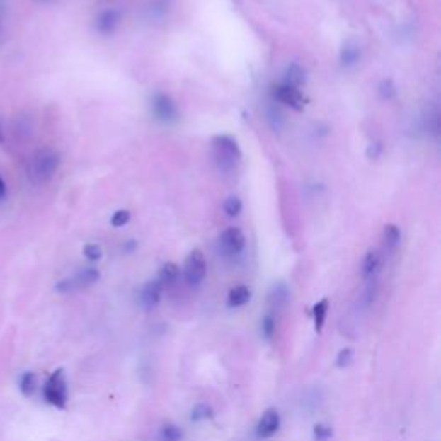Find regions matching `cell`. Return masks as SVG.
Returning <instances> with one entry per match:
<instances>
[{"mask_svg": "<svg viewBox=\"0 0 441 441\" xmlns=\"http://www.w3.org/2000/svg\"><path fill=\"white\" fill-rule=\"evenodd\" d=\"M329 311V300L323 299L316 302L312 307V321H314V329H316L317 335H321L326 324V317H328Z\"/></svg>", "mask_w": 441, "mask_h": 441, "instance_id": "obj_13", "label": "cell"}, {"mask_svg": "<svg viewBox=\"0 0 441 441\" xmlns=\"http://www.w3.org/2000/svg\"><path fill=\"white\" fill-rule=\"evenodd\" d=\"M274 97H276V101H280L281 104L292 107V109L297 110V113H302L305 107L304 97H302L300 90L293 88V86H290V85H285V83H281L280 86L274 88Z\"/></svg>", "mask_w": 441, "mask_h": 441, "instance_id": "obj_9", "label": "cell"}, {"mask_svg": "<svg viewBox=\"0 0 441 441\" xmlns=\"http://www.w3.org/2000/svg\"><path fill=\"white\" fill-rule=\"evenodd\" d=\"M212 156L221 171H233L241 161L240 145L228 134H217L212 138Z\"/></svg>", "mask_w": 441, "mask_h": 441, "instance_id": "obj_1", "label": "cell"}, {"mask_svg": "<svg viewBox=\"0 0 441 441\" xmlns=\"http://www.w3.org/2000/svg\"><path fill=\"white\" fill-rule=\"evenodd\" d=\"M241 200L238 197H234V195H231V197H228L224 200V204H222V209H224V212L228 214L229 217H236L238 214L241 212Z\"/></svg>", "mask_w": 441, "mask_h": 441, "instance_id": "obj_25", "label": "cell"}, {"mask_svg": "<svg viewBox=\"0 0 441 441\" xmlns=\"http://www.w3.org/2000/svg\"><path fill=\"white\" fill-rule=\"evenodd\" d=\"M400 229L395 224H386L383 229V245L388 252H393L400 244Z\"/></svg>", "mask_w": 441, "mask_h": 441, "instance_id": "obj_19", "label": "cell"}, {"mask_svg": "<svg viewBox=\"0 0 441 441\" xmlns=\"http://www.w3.org/2000/svg\"><path fill=\"white\" fill-rule=\"evenodd\" d=\"M183 429L174 423H164L159 428V441H183Z\"/></svg>", "mask_w": 441, "mask_h": 441, "instance_id": "obj_17", "label": "cell"}, {"mask_svg": "<svg viewBox=\"0 0 441 441\" xmlns=\"http://www.w3.org/2000/svg\"><path fill=\"white\" fill-rule=\"evenodd\" d=\"M305 83V71L304 67L293 62V64L288 66L286 69V76H285V85L293 86V88H299Z\"/></svg>", "mask_w": 441, "mask_h": 441, "instance_id": "obj_18", "label": "cell"}, {"mask_svg": "<svg viewBox=\"0 0 441 441\" xmlns=\"http://www.w3.org/2000/svg\"><path fill=\"white\" fill-rule=\"evenodd\" d=\"M150 105L154 116L161 122H174L178 119V107L168 93H154Z\"/></svg>", "mask_w": 441, "mask_h": 441, "instance_id": "obj_7", "label": "cell"}, {"mask_svg": "<svg viewBox=\"0 0 441 441\" xmlns=\"http://www.w3.org/2000/svg\"><path fill=\"white\" fill-rule=\"evenodd\" d=\"M288 297H290L288 286H286L285 283H281V281L274 285L271 293H269V300H271V304L276 305V307L285 305L286 302H288Z\"/></svg>", "mask_w": 441, "mask_h": 441, "instance_id": "obj_20", "label": "cell"}, {"mask_svg": "<svg viewBox=\"0 0 441 441\" xmlns=\"http://www.w3.org/2000/svg\"><path fill=\"white\" fill-rule=\"evenodd\" d=\"M260 331L262 336L268 341H273L274 335H276V317L273 314H265L260 321Z\"/></svg>", "mask_w": 441, "mask_h": 441, "instance_id": "obj_23", "label": "cell"}, {"mask_svg": "<svg viewBox=\"0 0 441 441\" xmlns=\"http://www.w3.org/2000/svg\"><path fill=\"white\" fill-rule=\"evenodd\" d=\"M214 417V408L207 403H197L192 408V423H205V420H210Z\"/></svg>", "mask_w": 441, "mask_h": 441, "instance_id": "obj_21", "label": "cell"}, {"mask_svg": "<svg viewBox=\"0 0 441 441\" xmlns=\"http://www.w3.org/2000/svg\"><path fill=\"white\" fill-rule=\"evenodd\" d=\"M61 159L59 154L54 150H40V152L31 159L30 168H28V176H30L31 183L35 185H43V183L50 181L54 174L57 173Z\"/></svg>", "mask_w": 441, "mask_h": 441, "instance_id": "obj_2", "label": "cell"}, {"mask_svg": "<svg viewBox=\"0 0 441 441\" xmlns=\"http://www.w3.org/2000/svg\"><path fill=\"white\" fill-rule=\"evenodd\" d=\"M2 140H4V138H2V131H0V142H2Z\"/></svg>", "mask_w": 441, "mask_h": 441, "instance_id": "obj_31", "label": "cell"}, {"mask_svg": "<svg viewBox=\"0 0 441 441\" xmlns=\"http://www.w3.org/2000/svg\"><path fill=\"white\" fill-rule=\"evenodd\" d=\"M162 290H164V286L159 283V280H152L143 285V288L140 290V304L145 311H152V309L157 307L162 299Z\"/></svg>", "mask_w": 441, "mask_h": 441, "instance_id": "obj_10", "label": "cell"}, {"mask_svg": "<svg viewBox=\"0 0 441 441\" xmlns=\"http://www.w3.org/2000/svg\"><path fill=\"white\" fill-rule=\"evenodd\" d=\"M245 234L240 228H228L219 236V248L224 256L236 257L245 248Z\"/></svg>", "mask_w": 441, "mask_h": 441, "instance_id": "obj_6", "label": "cell"}, {"mask_svg": "<svg viewBox=\"0 0 441 441\" xmlns=\"http://www.w3.org/2000/svg\"><path fill=\"white\" fill-rule=\"evenodd\" d=\"M7 193V188H6V183H4L2 178H0V200H2L4 197H6Z\"/></svg>", "mask_w": 441, "mask_h": 441, "instance_id": "obj_30", "label": "cell"}, {"mask_svg": "<svg viewBox=\"0 0 441 441\" xmlns=\"http://www.w3.org/2000/svg\"><path fill=\"white\" fill-rule=\"evenodd\" d=\"M83 256H85L90 262H97V260L102 259V256H104V253H102L101 245L88 244V245H85V247H83Z\"/></svg>", "mask_w": 441, "mask_h": 441, "instance_id": "obj_26", "label": "cell"}, {"mask_svg": "<svg viewBox=\"0 0 441 441\" xmlns=\"http://www.w3.org/2000/svg\"><path fill=\"white\" fill-rule=\"evenodd\" d=\"M379 265H381L379 253H377L376 250H369V252L365 253L364 262H362V274H364V277H367V280L374 277L376 274H377V271H379Z\"/></svg>", "mask_w": 441, "mask_h": 441, "instance_id": "obj_15", "label": "cell"}, {"mask_svg": "<svg viewBox=\"0 0 441 441\" xmlns=\"http://www.w3.org/2000/svg\"><path fill=\"white\" fill-rule=\"evenodd\" d=\"M352 359H353V350H352V348H348V347L347 348H341L340 353H338V357H336V367L345 369L348 364L352 362Z\"/></svg>", "mask_w": 441, "mask_h": 441, "instance_id": "obj_28", "label": "cell"}, {"mask_svg": "<svg viewBox=\"0 0 441 441\" xmlns=\"http://www.w3.org/2000/svg\"><path fill=\"white\" fill-rule=\"evenodd\" d=\"M333 435H335V431H333V428L329 426V424H326V423L314 424V429H312L314 441H331Z\"/></svg>", "mask_w": 441, "mask_h": 441, "instance_id": "obj_24", "label": "cell"}, {"mask_svg": "<svg viewBox=\"0 0 441 441\" xmlns=\"http://www.w3.org/2000/svg\"><path fill=\"white\" fill-rule=\"evenodd\" d=\"M183 274H185V281L192 288L200 286L202 281L207 276V262H205V256L202 250H192L185 260V268H183Z\"/></svg>", "mask_w": 441, "mask_h": 441, "instance_id": "obj_4", "label": "cell"}, {"mask_svg": "<svg viewBox=\"0 0 441 441\" xmlns=\"http://www.w3.org/2000/svg\"><path fill=\"white\" fill-rule=\"evenodd\" d=\"M121 23V13L118 9H105L95 19V26L102 35H110L116 31V28Z\"/></svg>", "mask_w": 441, "mask_h": 441, "instance_id": "obj_11", "label": "cell"}, {"mask_svg": "<svg viewBox=\"0 0 441 441\" xmlns=\"http://www.w3.org/2000/svg\"><path fill=\"white\" fill-rule=\"evenodd\" d=\"M43 399L49 405L59 408H66L67 405V381L64 369H55L52 374L47 379L45 386H43Z\"/></svg>", "mask_w": 441, "mask_h": 441, "instance_id": "obj_3", "label": "cell"}, {"mask_svg": "<svg viewBox=\"0 0 441 441\" xmlns=\"http://www.w3.org/2000/svg\"><path fill=\"white\" fill-rule=\"evenodd\" d=\"M131 214L128 212V210H118V212L113 214V217H110V224L114 226V228H121V226L128 224Z\"/></svg>", "mask_w": 441, "mask_h": 441, "instance_id": "obj_29", "label": "cell"}, {"mask_svg": "<svg viewBox=\"0 0 441 441\" xmlns=\"http://www.w3.org/2000/svg\"><path fill=\"white\" fill-rule=\"evenodd\" d=\"M379 95L384 98V101H391L393 97L396 95V86L393 83V79H383L379 85Z\"/></svg>", "mask_w": 441, "mask_h": 441, "instance_id": "obj_27", "label": "cell"}, {"mask_svg": "<svg viewBox=\"0 0 441 441\" xmlns=\"http://www.w3.org/2000/svg\"><path fill=\"white\" fill-rule=\"evenodd\" d=\"M252 299V290L245 285L233 286L228 293V307L231 309H240L245 307Z\"/></svg>", "mask_w": 441, "mask_h": 441, "instance_id": "obj_12", "label": "cell"}, {"mask_svg": "<svg viewBox=\"0 0 441 441\" xmlns=\"http://www.w3.org/2000/svg\"><path fill=\"white\" fill-rule=\"evenodd\" d=\"M180 277V268H178L174 262H166L161 269H159V283L162 286H171L176 283V280Z\"/></svg>", "mask_w": 441, "mask_h": 441, "instance_id": "obj_16", "label": "cell"}, {"mask_svg": "<svg viewBox=\"0 0 441 441\" xmlns=\"http://www.w3.org/2000/svg\"><path fill=\"white\" fill-rule=\"evenodd\" d=\"M101 277V273L97 271L95 268H85L81 271H78L74 276L66 277V280H61L57 285H55V292L59 293H71L76 292V290H85L93 286Z\"/></svg>", "mask_w": 441, "mask_h": 441, "instance_id": "obj_5", "label": "cell"}, {"mask_svg": "<svg viewBox=\"0 0 441 441\" xmlns=\"http://www.w3.org/2000/svg\"><path fill=\"white\" fill-rule=\"evenodd\" d=\"M281 428V416L276 408H268L264 414L259 417L256 426V435L259 440H269L277 435Z\"/></svg>", "mask_w": 441, "mask_h": 441, "instance_id": "obj_8", "label": "cell"}, {"mask_svg": "<svg viewBox=\"0 0 441 441\" xmlns=\"http://www.w3.org/2000/svg\"><path fill=\"white\" fill-rule=\"evenodd\" d=\"M340 59H341V64H343L345 67L355 66L360 59L359 43H355L353 40H348V42H345L343 49H341Z\"/></svg>", "mask_w": 441, "mask_h": 441, "instance_id": "obj_14", "label": "cell"}, {"mask_svg": "<svg viewBox=\"0 0 441 441\" xmlns=\"http://www.w3.org/2000/svg\"><path fill=\"white\" fill-rule=\"evenodd\" d=\"M19 389L25 396H33L35 389H37V376L35 372H25L19 379Z\"/></svg>", "mask_w": 441, "mask_h": 441, "instance_id": "obj_22", "label": "cell"}]
</instances>
